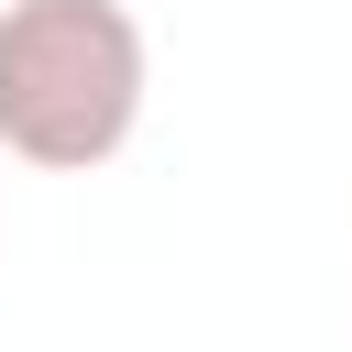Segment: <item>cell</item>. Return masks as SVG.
I'll use <instances>...</instances> for the list:
<instances>
[{"instance_id":"1","label":"cell","mask_w":352,"mask_h":352,"mask_svg":"<svg viewBox=\"0 0 352 352\" xmlns=\"http://www.w3.org/2000/svg\"><path fill=\"white\" fill-rule=\"evenodd\" d=\"M154 44L132 0H0V154L88 176L143 132Z\"/></svg>"}]
</instances>
